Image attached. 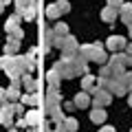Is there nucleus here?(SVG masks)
I'll list each match as a JSON object with an SVG mask.
<instances>
[{
    "instance_id": "nucleus-1",
    "label": "nucleus",
    "mask_w": 132,
    "mask_h": 132,
    "mask_svg": "<svg viewBox=\"0 0 132 132\" xmlns=\"http://www.w3.org/2000/svg\"><path fill=\"white\" fill-rule=\"evenodd\" d=\"M53 46H57V48H62V53H64V57H71V55H75L77 53V40L73 38V35H62V38H57L55 35V40H53Z\"/></svg>"
},
{
    "instance_id": "nucleus-2",
    "label": "nucleus",
    "mask_w": 132,
    "mask_h": 132,
    "mask_svg": "<svg viewBox=\"0 0 132 132\" xmlns=\"http://www.w3.org/2000/svg\"><path fill=\"white\" fill-rule=\"evenodd\" d=\"M90 93L95 95V97H90V104H93L95 108H106V106H108L110 101H112V95H110L106 88L93 86V88H90Z\"/></svg>"
},
{
    "instance_id": "nucleus-3",
    "label": "nucleus",
    "mask_w": 132,
    "mask_h": 132,
    "mask_svg": "<svg viewBox=\"0 0 132 132\" xmlns=\"http://www.w3.org/2000/svg\"><path fill=\"white\" fill-rule=\"evenodd\" d=\"M126 38H121V35H110L108 38V42H106V46H108V51H112V53H119V51H123L126 48Z\"/></svg>"
},
{
    "instance_id": "nucleus-4",
    "label": "nucleus",
    "mask_w": 132,
    "mask_h": 132,
    "mask_svg": "<svg viewBox=\"0 0 132 132\" xmlns=\"http://www.w3.org/2000/svg\"><path fill=\"white\" fill-rule=\"evenodd\" d=\"M73 104H75V108H88L90 106V95H88V90H81V93H77L75 95V99H73Z\"/></svg>"
},
{
    "instance_id": "nucleus-5",
    "label": "nucleus",
    "mask_w": 132,
    "mask_h": 132,
    "mask_svg": "<svg viewBox=\"0 0 132 132\" xmlns=\"http://www.w3.org/2000/svg\"><path fill=\"white\" fill-rule=\"evenodd\" d=\"M20 79H22V86H24V90H27V93H35V90H38V81L33 79L31 73H22V77H20Z\"/></svg>"
},
{
    "instance_id": "nucleus-6",
    "label": "nucleus",
    "mask_w": 132,
    "mask_h": 132,
    "mask_svg": "<svg viewBox=\"0 0 132 132\" xmlns=\"http://www.w3.org/2000/svg\"><path fill=\"white\" fill-rule=\"evenodd\" d=\"M90 62H97V64H106L108 62V55H106L104 48H99V44L93 46V55H90Z\"/></svg>"
},
{
    "instance_id": "nucleus-7",
    "label": "nucleus",
    "mask_w": 132,
    "mask_h": 132,
    "mask_svg": "<svg viewBox=\"0 0 132 132\" xmlns=\"http://www.w3.org/2000/svg\"><path fill=\"white\" fill-rule=\"evenodd\" d=\"M22 119L27 121V126H31V128H38V121H40V112H38L35 108H31V110H29V112L24 114Z\"/></svg>"
},
{
    "instance_id": "nucleus-8",
    "label": "nucleus",
    "mask_w": 132,
    "mask_h": 132,
    "mask_svg": "<svg viewBox=\"0 0 132 132\" xmlns=\"http://www.w3.org/2000/svg\"><path fill=\"white\" fill-rule=\"evenodd\" d=\"M106 119H108V114H106L104 108H95L93 112H90V121L93 123H104Z\"/></svg>"
},
{
    "instance_id": "nucleus-9",
    "label": "nucleus",
    "mask_w": 132,
    "mask_h": 132,
    "mask_svg": "<svg viewBox=\"0 0 132 132\" xmlns=\"http://www.w3.org/2000/svg\"><path fill=\"white\" fill-rule=\"evenodd\" d=\"M117 15H119V9H114V7H106L101 11V20L104 22H112V20H117Z\"/></svg>"
},
{
    "instance_id": "nucleus-10",
    "label": "nucleus",
    "mask_w": 132,
    "mask_h": 132,
    "mask_svg": "<svg viewBox=\"0 0 132 132\" xmlns=\"http://www.w3.org/2000/svg\"><path fill=\"white\" fill-rule=\"evenodd\" d=\"M112 60H114V62H119L123 68H130V66H132V55H128V53H114Z\"/></svg>"
},
{
    "instance_id": "nucleus-11",
    "label": "nucleus",
    "mask_w": 132,
    "mask_h": 132,
    "mask_svg": "<svg viewBox=\"0 0 132 132\" xmlns=\"http://www.w3.org/2000/svg\"><path fill=\"white\" fill-rule=\"evenodd\" d=\"M18 24H20V13H13V15L5 22V31H7V33H13L15 29H18Z\"/></svg>"
},
{
    "instance_id": "nucleus-12",
    "label": "nucleus",
    "mask_w": 132,
    "mask_h": 132,
    "mask_svg": "<svg viewBox=\"0 0 132 132\" xmlns=\"http://www.w3.org/2000/svg\"><path fill=\"white\" fill-rule=\"evenodd\" d=\"M18 48H20V40H15V38L9 35V40H7V44H5V53L11 55V53H18Z\"/></svg>"
},
{
    "instance_id": "nucleus-13",
    "label": "nucleus",
    "mask_w": 132,
    "mask_h": 132,
    "mask_svg": "<svg viewBox=\"0 0 132 132\" xmlns=\"http://www.w3.org/2000/svg\"><path fill=\"white\" fill-rule=\"evenodd\" d=\"M22 106H35L38 104V95L35 93H27V95H22Z\"/></svg>"
},
{
    "instance_id": "nucleus-14",
    "label": "nucleus",
    "mask_w": 132,
    "mask_h": 132,
    "mask_svg": "<svg viewBox=\"0 0 132 132\" xmlns=\"http://www.w3.org/2000/svg\"><path fill=\"white\" fill-rule=\"evenodd\" d=\"M46 79H48V86L57 90V86H60V79H62V77H60V73H57V71H51V73H48V77H46Z\"/></svg>"
},
{
    "instance_id": "nucleus-15",
    "label": "nucleus",
    "mask_w": 132,
    "mask_h": 132,
    "mask_svg": "<svg viewBox=\"0 0 132 132\" xmlns=\"http://www.w3.org/2000/svg\"><path fill=\"white\" fill-rule=\"evenodd\" d=\"M79 81H81V90H90V88L95 86V77H93V75H88V73H86V75L81 77Z\"/></svg>"
},
{
    "instance_id": "nucleus-16",
    "label": "nucleus",
    "mask_w": 132,
    "mask_h": 132,
    "mask_svg": "<svg viewBox=\"0 0 132 132\" xmlns=\"http://www.w3.org/2000/svg\"><path fill=\"white\" fill-rule=\"evenodd\" d=\"M53 33H55L57 38H62V35H68V24H66V22H57L55 29H53Z\"/></svg>"
},
{
    "instance_id": "nucleus-17",
    "label": "nucleus",
    "mask_w": 132,
    "mask_h": 132,
    "mask_svg": "<svg viewBox=\"0 0 132 132\" xmlns=\"http://www.w3.org/2000/svg\"><path fill=\"white\" fill-rule=\"evenodd\" d=\"M57 15H62V11H60V7L53 2V5H48L46 7V18H51V20H55Z\"/></svg>"
},
{
    "instance_id": "nucleus-18",
    "label": "nucleus",
    "mask_w": 132,
    "mask_h": 132,
    "mask_svg": "<svg viewBox=\"0 0 132 132\" xmlns=\"http://www.w3.org/2000/svg\"><path fill=\"white\" fill-rule=\"evenodd\" d=\"M62 126H64V130L66 132H77V121L75 119H64V121H62Z\"/></svg>"
},
{
    "instance_id": "nucleus-19",
    "label": "nucleus",
    "mask_w": 132,
    "mask_h": 132,
    "mask_svg": "<svg viewBox=\"0 0 132 132\" xmlns=\"http://www.w3.org/2000/svg\"><path fill=\"white\" fill-rule=\"evenodd\" d=\"M5 97L11 99V101H15V99H20V93H18V88H13V86H11L9 90H5Z\"/></svg>"
},
{
    "instance_id": "nucleus-20",
    "label": "nucleus",
    "mask_w": 132,
    "mask_h": 132,
    "mask_svg": "<svg viewBox=\"0 0 132 132\" xmlns=\"http://www.w3.org/2000/svg\"><path fill=\"white\" fill-rule=\"evenodd\" d=\"M20 15H22L24 20H33V18H35V7H27V9H24Z\"/></svg>"
},
{
    "instance_id": "nucleus-21",
    "label": "nucleus",
    "mask_w": 132,
    "mask_h": 132,
    "mask_svg": "<svg viewBox=\"0 0 132 132\" xmlns=\"http://www.w3.org/2000/svg\"><path fill=\"white\" fill-rule=\"evenodd\" d=\"M119 13H121V22H126V24H130V22H132V9L119 11Z\"/></svg>"
},
{
    "instance_id": "nucleus-22",
    "label": "nucleus",
    "mask_w": 132,
    "mask_h": 132,
    "mask_svg": "<svg viewBox=\"0 0 132 132\" xmlns=\"http://www.w3.org/2000/svg\"><path fill=\"white\" fill-rule=\"evenodd\" d=\"M55 5L60 7V11H62V13H68V11H71V5H68V2H66V0H57Z\"/></svg>"
},
{
    "instance_id": "nucleus-23",
    "label": "nucleus",
    "mask_w": 132,
    "mask_h": 132,
    "mask_svg": "<svg viewBox=\"0 0 132 132\" xmlns=\"http://www.w3.org/2000/svg\"><path fill=\"white\" fill-rule=\"evenodd\" d=\"M9 35H13V38H15V40H22V38H24V31H22V29H20V27H18V29H15V31H13V33H9Z\"/></svg>"
},
{
    "instance_id": "nucleus-24",
    "label": "nucleus",
    "mask_w": 132,
    "mask_h": 132,
    "mask_svg": "<svg viewBox=\"0 0 132 132\" xmlns=\"http://www.w3.org/2000/svg\"><path fill=\"white\" fill-rule=\"evenodd\" d=\"M121 5H123V0H108V7H114V9H119Z\"/></svg>"
},
{
    "instance_id": "nucleus-25",
    "label": "nucleus",
    "mask_w": 132,
    "mask_h": 132,
    "mask_svg": "<svg viewBox=\"0 0 132 132\" xmlns=\"http://www.w3.org/2000/svg\"><path fill=\"white\" fill-rule=\"evenodd\" d=\"M11 108H13V112H15V114L22 112V104H11Z\"/></svg>"
},
{
    "instance_id": "nucleus-26",
    "label": "nucleus",
    "mask_w": 132,
    "mask_h": 132,
    "mask_svg": "<svg viewBox=\"0 0 132 132\" xmlns=\"http://www.w3.org/2000/svg\"><path fill=\"white\" fill-rule=\"evenodd\" d=\"M64 108L68 110V112H71V110H75V104H73V101H66V104H64Z\"/></svg>"
},
{
    "instance_id": "nucleus-27",
    "label": "nucleus",
    "mask_w": 132,
    "mask_h": 132,
    "mask_svg": "<svg viewBox=\"0 0 132 132\" xmlns=\"http://www.w3.org/2000/svg\"><path fill=\"white\" fill-rule=\"evenodd\" d=\"M99 132H114V128H112V126H106V128H101Z\"/></svg>"
},
{
    "instance_id": "nucleus-28",
    "label": "nucleus",
    "mask_w": 132,
    "mask_h": 132,
    "mask_svg": "<svg viewBox=\"0 0 132 132\" xmlns=\"http://www.w3.org/2000/svg\"><path fill=\"white\" fill-rule=\"evenodd\" d=\"M126 51H128V55H132V44H126Z\"/></svg>"
},
{
    "instance_id": "nucleus-29",
    "label": "nucleus",
    "mask_w": 132,
    "mask_h": 132,
    "mask_svg": "<svg viewBox=\"0 0 132 132\" xmlns=\"http://www.w3.org/2000/svg\"><path fill=\"white\" fill-rule=\"evenodd\" d=\"M5 99H7L5 97V90H0V101H5Z\"/></svg>"
},
{
    "instance_id": "nucleus-30",
    "label": "nucleus",
    "mask_w": 132,
    "mask_h": 132,
    "mask_svg": "<svg viewBox=\"0 0 132 132\" xmlns=\"http://www.w3.org/2000/svg\"><path fill=\"white\" fill-rule=\"evenodd\" d=\"M9 2H11V0H0V5H2V7H5V5H9Z\"/></svg>"
},
{
    "instance_id": "nucleus-31",
    "label": "nucleus",
    "mask_w": 132,
    "mask_h": 132,
    "mask_svg": "<svg viewBox=\"0 0 132 132\" xmlns=\"http://www.w3.org/2000/svg\"><path fill=\"white\" fill-rule=\"evenodd\" d=\"M128 31H130V38H132V22L128 24Z\"/></svg>"
},
{
    "instance_id": "nucleus-32",
    "label": "nucleus",
    "mask_w": 132,
    "mask_h": 132,
    "mask_svg": "<svg viewBox=\"0 0 132 132\" xmlns=\"http://www.w3.org/2000/svg\"><path fill=\"white\" fill-rule=\"evenodd\" d=\"M128 104H130V108H132V95H130V97H128Z\"/></svg>"
},
{
    "instance_id": "nucleus-33",
    "label": "nucleus",
    "mask_w": 132,
    "mask_h": 132,
    "mask_svg": "<svg viewBox=\"0 0 132 132\" xmlns=\"http://www.w3.org/2000/svg\"><path fill=\"white\" fill-rule=\"evenodd\" d=\"M9 132H18V130H9Z\"/></svg>"
},
{
    "instance_id": "nucleus-34",
    "label": "nucleus",
    "mask_w": 132,
    "mask_h": 132,
    "mask_svg": "<svg viewBox=\"0 0 132 132\" xmlns=\"http://www.w3.org/2000/svg\"><path fill=\"white\" fill-rule=\"evenodd\" d=\"M0 11H2V5H0Z\"/></svg>"
}]
</instances>
